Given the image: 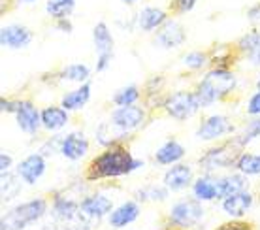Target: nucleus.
<instances>
[{"label":"nucleus","mask_w":260,"mask_h":230,"mask_svg":"<svg viewBox=\"0 0 260 230\" xmlns=\"http://www.w3.org/2000/svg\"><path fill=\"white\" fill-rule=\"evenodd\" d=\"M253 204H254V194L251 191H247V189L236 192V194L224 198L221 202L222 211L232 219H241L245 213H249V210L253 208Z\"/></svg>","instance_id":"16"},{"label":"nucleus","mask_w":260,"mask_h":230,"mask_svg":"<svg viewBox=\"0 0 260 230\" xmlns=\"http://www.w3.org/2000/svg\"><path fill=\"white\" fill-rule=\"evenodd\" d=\"M243 147L234 142V138H228L219 145H213L202 153L198 158V166L204 174H213L217 170H226V168H236L238 158L241 157Z\"/></svg>","instance_id":"3"},{"label":"nucleus","mask_w":260,"mask_h":230,"mask_svg":"<svg viewBox=\"0 0 260 230\" xmlns=\"http://www.w3.org/2000/svg\"><path fill=\"white\" fill-rule=\"evenodd\" d=\"M17 106H19V100H12V98H0V110L4 113H13L17 112Z\"/></svg>","instance_id":"38"},{"label":"nucleus","mask_w":260,"mask_h":230,"mask_svg":"<svg viewBox=\"0 0 260 230\" xmlns=\"http://www.w3.org/2000/svg\"><path fill=\"white\" fill-rule=\"evenodd\" d=\"M123 2H126V4H134V2H138V0H123Z\"/></svg>","instance_id":"45"},{"label":"nucleus","mask_w":260,"mask_h":230,"mask_svg":"<svg viewBox=\"0 0 260 230\" xmlns=\"http://www.w3.org/2000/svg\"><path fill=\"white\" fill-rule=\"evenodd\" d=\"M89 153V140L83 132L74 130L66 134L60 144V155L68 160H81Z\"/></svg>","instance_id":"18"},{"label":"nucleus","mask_w":260,"mask_h":230,"mask_svg":"<svg viewBox=\"0 0 260 230\" xmlns=\"http://www.w3.org/2000/svg\"><path fill=\"white\" fill-rule=\"evenodd\" d=\"M47 200L46 198H32L23 204L15 206L6 215H2L0 230H23L28 224L36 223L47 213Z\"/></svg>","instance_id":"4"},{"label":"nucleus","mask_w":260,"mask_h":230,"mask_svg":"<svg viewBox=\"0 0 260 230\" xmlns=\"http://www.w3.org/2000/svg\"><path fill=\"white\" fill-rule=\"evenodd\" d=\"M192 198L198 202H213L217 200V178L211 174H202L192 183Z\"/></svg>","instance_id":"25"},{"label":"nucleus","mask_w":260,"mask_h":230,"mask_svg":"<svg viewBox=\"0 0 260 230\" xmlns=\"http://www.w3.org/2000/svg\"><path fill=\"white\" fill-rule=\"evenodd\" d=\"M76 8V0H47L46 13L53 21L68 19Z\"/></svg>","instance_id":"27"},{"label":"nucleus","mask_w":260,"mask_h":230,"mask_svg":"<svg viewBox=\"0 0 260 230\" xmlns=\"http://www.w3.org/2000/svg\"><path fill=\"white\" fill-rule=\"evenodd\" d=\"M92 42H94V49H96V72H104L108 70L113 59V36H111L110 26L104 21H98L94 28H92Z\"/></svg>","instance_id":"9"},{"label":"nucleus","mask_w":260,"mask_h":230,"mask_svg":"<svg viewBox=\"0 0 260 230\" xmlns=\"http://www.w3.org/2000/svg\"><path fill=\"white\" fill-rule=\"evenodd\" d=\"M21 178L19 176H12L10 172L8 174H2V198L4 200H12V198H15L17 194H19L21 191Z\"/></svg>","instance_id":"33"},{"label":"nucleus","mask_w":260,"mask_h":230,"mask_svg":"<svg viewBox=\"0 0 260 230\" xmlns=\"http://www.w3.org/2000/svg\"><path fill=\"white\" fill-rule=\"evenodd\" d=\"M206 210L196 198H181L172 204L168 211V223L179 230H192L202 223Z\"/></svg>","instance_id":"5"},{"label":"nucleus","mask_w":260,"mask_h":230,"mask_svg":"<svg viewBox=\"0 0 260 230\" xmlns=\"http://www.w3.org/2000/svg\"><path fill=\"white\" fill-rule=\"evenodd\" d=\"M113 210H115L113 200L110 196H106L102 192H92V194H87L85 198H81V202H79V221H85L89 224L91 221L108 217Z\"/></svg>","instance_id":"8"},{"label":"nucleus","mask_w":260,"mask_h":230,"mask_svg":"<svg viewBox=\"0 0 260 230\" xmlns=\"http://www.w3.org/2000/svg\"><path fill=\"white\" fill-rule=\"evenodd\" d=\"M142 98V91L138 85H126L121 87L115 94H113V104L115 108H124V106H134L138 104V100Z\"/></svg>","instance_id":"30"},{"label":"nucleus","mask_w":260,"mask_h":230,"mask_svg":"<svg viewBox=\"0 0 260 230\" xmlns=\"http://www.w3.org/2000/svg\"><path fill=\"white\" fill-rule=\"evenodd\" d=\"M12 166H13L12 155L2 153V155H0V172H2V174H8V172L12 170Z\"/></svg>","instance_id":"39"},{"label":"nucleus","mask_w":260,"mask_h":230,"mask_svg":"<svg viewBox=\"0 0 260 230\" xmlns=\"http://www.w3.org/2000/svg\"><path fill=\"white\" fill-rule=\"evenodd\" d=\"M185 157V147L177 140H166L155 151V162L158 166H174Z\"/></svg>","instance_id":"21"},{"label":"nucleus","mask_w":260,"mask_h":230,"mask_svg":"<svg viewBox=\"0 0 260 230\" xmlns=\"http://www.w3.org/2000/svg\"><path fill=\"white\" fill-rule=\"evenodd\" d=\"M15 123L25 134L34 136L42 128V110H38V106L34 104L32 100H19L17 112H15Z\"/></svg>","instance_id":"10"},{"label":"nucleus","mask_w":260,"mask_h":230,"mask_svg":"<svg viewBox=\"0 0 260 230\" xmlns=\"http://www.w3.org/2000/svg\"><path fill=\"white\" fill-rule=\"evenodd\" d=\"M140 213H142V210H140V204H138L136 200H126V202L117 206V208L108 215V224H110V228H113V230H123V228H126L128 224L134 223V221L140 217Z\"/></svg>","instance_id":"15"},{"label":"nucleus","mask_w":260,"mask_h":230,"mask_svg":"<svg viewBox=\"0 0 260 230\" xmlns=\"http://www.w3.org/2000/svg\"><path fill=\"white\" fill-rule=\"evenodd\" d=\"M247 189V179L241 174H230V176H219L217 178V200L232 196L236 192Z\"/></svg>","instance_id":"24"},{"label":"nucleus","mask_w":260,"mask_h":230,"mask_svg":"<svg viewBox=\"0 0 260 230\" xmlns=\"http://www.w3.org/2000/svg\"><path fill=\"white\" fill-rule=\"evenodd\" d=\"M245 112L251 117H258L260 115V91H254L251 96H249L247 104H245Z\"/></svg>","instance_id":"35"},{"label":"nucleus","mask_w":260,"mask_h":230,"mask_svg":"<svg viewBox=\"0 0 260 230\" xmlns=\"http://www.w3.org/2000/svg\"><path fill=\"white\" fill-rule=\"evenodd\" d=\"M247 17L251 21H260V2H256L254 6H251L247 10Z\"/></svg>","instance_id":"41"},{"label":"nucleus","mask_w":260,"mask_h":230,"mask_svg":"<svg viewBox=\"0 0 260 230\" xmlns=\"http://www.w3.org/2000/svg\"><path fill=\"white\" fill-rule=\"evenodd\" d=\"M162 108L168 117L176 119V121H187L200 110V102L196 98L194 89L192 91L181 89V91H174L166 94Z\"/></svg>","instance_id":"6"},{"label":"nucleus","mask_w":260,"mask_h":230,"mask_svg":"<svg viewBox=\"0 0 260 230\" xmlns=\"http://www.w3.org/2000/svg\"><path fill=\"white\" fill-rule=\"evenodd\" d=\"M143 165H145L143 160L132 157L130 149L124 144H115L111 147H106L104 151L91 158V162L83 172V178L87 181L123 178L143 168Z\"/></svg>","instance_id":"1"},{"label":"nucleus","mask_w":260,"mask_h":230,"mask_svg":"<svg viewBox=\"0 0 260 230\" xmlns=\"http://www.w3.org/2000/svg\"><path fill=\"white\" fill-rule=\"evenodd\" d=\"M215 230H254L253 224L245 223V221H228V223H222L221 226H217Z\"/></svg>","instance_id":"37"},{"label":"nucleus","mask_w":260,"mask_h":230,"mask_svg":"<svg viewBox=\"0 0 260 230\" xmlns=\"http://www.w3.org/2000/svg\"><path fill=\"white\" fill-rule=\"evenodd\" d=\"M162 183L168 191H183L194 183V172L190 165H174L164 172Z\"/></svg>","instance_id":"14"},{"label":"nucleus","mask_w":260,"mask_h":230,"mask_svg":"<svg viewBox=\"0 0 260 230\" xmlns=\"http://www.w3.org/2000/svg\"><path fill=\"white\" fill-rule=\"evenodd\" d=\"M196 2H198V0H174L170 8L176 13H187L196 6Z\"/></svg>","instance_id":"36"},{"label":"nucleus","mask_w":260,"mask_h":230,"mask_svg":"<svg viewBox=\"0 0 260 230\" xmlns=\"http://www.w3.org/2000/svg\"><path fill=\"white\" fill-rule=\"evenodd\" d=\"M208 64H211V57L208 51H190L187 55H183V66L192 70V72H198Z\"/></svg>","instance_id":"32"},{"label":"nucleus","mask_w":260,"mask_h":230,"mask_svg":"<svg viewBox=\"0 0 260 230\" xmlns=\"http://www.w3.org/2000/svg\"><path fill=\"white\" fill-rule=\"evenodd\" d=\"M91 100V83H83L78 89L66 91L60 98V108H64L66 112H78L83 110Z\"/></svg>","instance_id":"22"},{"label":"nucleus","mask_w":260,"mask_h":230,"mask_svg":"<svg viewBox=\"0 0 260 230\" xmlns=\"http://www.w3.org/2000/svg\"><path fill=\"white\" fill-rule=\"evenodd\" d=\"M70 121V112H66L60 106H46L42 110V126L47 132L62 130Z\"/></svg>","instance_id":"23"},{"label":"nucleus","mask_w":260,"mask_h":230,"mask_svg":"<svg viewBox=\"0 0 260 230\" xmlns=\"http://www.w3.org/2000/svg\"><path fill=\"white\" fill-rule=\"evenodd\" d=\"M236 170L241 176H260V155L254 153H241V157L236 162Z\"/></svg>","instance_id":"29"},{"label":"nucleus","mask_w":260,"mask_h":230,"mask_svg":"<svg viewBox=\"0 0 260 230\" xmlns=\"http://www.w3.org/2000/svg\"><path fill=\"white\" fill-rule=\"evenodd\" d=\"M254 89H256V91H260V76L256 78V81H254Z\"/></svg>","instance_id":"43"},{"label":"nucleus","mask_w":260,"mask_h":230,"mask_svg":"<svg viewBox=\"0 0 260 230\" xmlns=\"http://www.w3.org/2000/svg\"><path fill=\"white\" fill-rule=\"evenodd\" d=\"M57 78L60 81H74V83H79V85H83V83H89V78H91V70H89V66L87 64H79V62H74V64H68L64 66L59 74H57Z\"/></svg>","instance_id":"26"},{"label":"nucleus","mask_w":260,"mask_h":230,"mask_svg":"<svg viewBox=\"0 0 260 230\" xmlns=\"http://www.w3.org/2000/svg\"><path fill=\"white\" fill-rule=\"evenodd\" d=\"M187 40V30L181 23H177L174 19H168L153 36V44L160 49H176V47L183 46Z\"/></svg>","instance_id":"11"},{"label":"nucleus","mask_w":260,"mask_h":230,"mask_svg":"<svg viewBox=\"0 0 260 230\" xmlns=\"http://www.w3.org/2000/svg\"><path fill=\"white\" fill-rule=\"evenodd\" d=\"M238 87V76L232 68L213 66L206 76L196 83L194 92L200 108H211L221 100H226Z\"/></svg>","instance_id":"2"},{"label":"nucleus","mask_w":260,"mask_h":230,"mask_svg":"<svg viewBox=\"0 0 260 230\" xmlns=\"http://www.w3.org/2000/svg\"><path fill=\"white\" fill-rule=\"evenodd\" d=\"M55 25H57V28H59L60 32H66V34H70L72 32V23L70 19H60V21H55Z\"/></svg>","instance_id":"40"},{"label":"nucleus","mask_w":260,"mask_h":230,"mask_svg":"<svg viewBox=\"0 0 260 230\" xmlns=\"http://www.w3.org/2000/svg\"><path fill=\"white\" fill-rule=\"evenodd\" d=\"M232 138H234L236 144L241 145L243 149H245L253 140L260 138V115L258 117L249 119L247 123H245V126H243V130H241L240 134H234Z\"/></svg>","instance_id":"28"},{"label":"nucleus","mask_w":260,"mask_h":230,"mask_svg":"<svg viewBox=\"0 0 260 230\" xmlns=\"http://www.w3.org/2000/svg\"><path fill=\"white\" fill-rule=\"evenodd\" d=\"M46 157L40 155L38 151L26 155L19 165H17V176L21 178V181L26 185H36L40 181V178L46 174Z\"/></svg>","instance_id":"12"},{"label":"nucleus","mask_w":260,"mask_h":230,"mask_svg":"<svg viewBox=\"0 0 260 230\" xmlns=\"http://www.w3.org/2000/svg\"><path fill=\"white\" fill-rule=\"evenodd\" d=\"M162 230H179V228H176V226H174V224H166V226H164V228Z\"/></svg>","instance_id":"42"},{"label":"nucleus","mask_w":260,"mask_h":230,"mask_svg":"<svg viewBox=\"0 0 260 230\" xmlns=\"http://www.w3.org/2000/svg\"><path fill=\"white\" fill-rule=\"evenodd\" d=\"M21 2H25V4H32V2H36V0H21Z\"/></svg>","instance_id":"44"},{"label":"nucleus","mask_w":260,"mask_h":230,"mask_svg":"<svg viewBox=\"0 0 260 230\" xmlns=\"http://www.w3.org/2000/svg\"><path fill=\"white\" fill-rule=\"evenodd\" d=\"M32 30L25 25H19V23L2 26V30H0V44L8 49H23L32 42Z\"/></svg>","instance_id":"13"},{"label":"nucleus","mask_w":260,"mask_h":230,"mask_svg":"<svg viewBox=\"0 0 260 230\" xmlns=\"http://www.w3.org/2000/svg\"><path fill=\"white\" fill-rule=\"evenodd\" d=\"M170 194V191L166 187H158V185H147L143 189H138L134 198L142 200V202H162L166 200Z\"/></svg>","instance_id":"31"},{"label":"nucleus","mask_w":260,"mask_h":230,"mask_svg":"<svg viewBox=\"0 0 260 230\" xmlns=\"http://www.w3.org/2000/svg\"><path fill=\"white\" fill-rule=\"evenodd\" d=\"M51 211L55 219H59L62 223H74L79 217V202L72 200L66 194L55 192L51 198Z\"/></svg>","instance_id":"20"},{"label":"nucleus","mask_w":260,"mask_h":230,"mask_svg":"<svg viewBox=\"0 0 260 230\" xmlns=\"http://www.w3.org/2000/svg\"><path fill=\"white\" fill-rule=\"evenodd\" d=\"M234 49L240 57H245L253 66H260V30L251 28L236 42Z\"/></svg>","instance_id":"19"},{"label":"nucleus","mask_w":260,"mask_h":230,"mask_svg":"<svg viewBox=\"0 0 260 230\" xmlns=\"http://www.w3.org/2000/svg\"><path fill=\"white\" fill-rule=\"evenodd\" d=\"M236 125L226 115H208L196 128V138L202 142H215L224 136H234Z\"/></svg>","instance_id":"7"},{"label":"nucleus","mask_w":260,"mask_h":230,"mask_svg":"<svg viewBox=\"0 0 260 230\" xmlns=\"http://www.w3.org/2000/svg\"><path fill=\"white\" fill-rule=\"evenodd\" d=\"M170 19L166 10L156 6H145L142 8L136 15V26L143 32H156L160 26Z\"/></svg>","instance_id":"17"},{"label":"nucleus","mask_w":260,"mask_h":230,"mask_svg":"<svg viewBox=\"0 0 260 230\" xmlns=\"http://www.w3.org/2000/svg\"><path fill=\"white\" fill-rule=\"evenodd\" d=\"M62 138L64 136H53V140H46L44 144L40 145L38 153L40 155H44V157H49V155H53V153H60V144H62Z\"/></svg>","instance_id":"34"}]
</instances>
